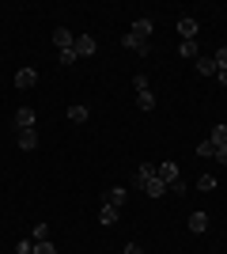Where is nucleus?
<instances>
[{"label": "nucleus", "instance_id": "1", "mask_svg": "<svg viewBox=\"0 0 227 254\" xmlns=\"http://www.w3.org/2000/svg\"><path fill=\"white\" fill-rule=\"evenodd\" d=\"M155 175H159V182H167V186H171L174 179H182L178 163H171V159H167V163H155Z\"/></svg>", "mask_w": 227, "mask_h": 254}, {"label": "nucleus", "instance_id": "17", "mask_svg": "<svg viewBox=\"0 0 227 254\" xmlns=\"http://www.w3.org/2000/svg\"><path fill=\"white\" fill-rule=\"evenodd\" d=\"M136 106H140L144 114H148V110H155V95H151V91H140V95H136Z\"/></svg>", "mask_w": 227, "mask_h": 254}, {"label": "nucleus", "instance_id": "20", "mask_svg": "<svg viewBox=\"0 0 227 254\" xmlns=\"http://www.w3.org/2000/svg\"><path fill=\"white\" fill-rule=\"evenodd\" d=\"M155 179V163H140V171H136V182H148Z\"/></svg>", "mask_w": 227, "mask_h": 254}, {"label": "nucleus", "instance_id": "30", "mask_svg": "<svg viewBox=\"0 0 227 254\" xmlns=\"http://www.w3.org/2000/svg\"><path fill=\"white\" fill-rule=\"evenodd\" d=\"M216 80H220V87H227V72H216Z\"/></svg>", "mask_w": 227, "mask_h": 254}, {"label": "nucleus", "instance_id": "14", "mask_svg": "<svg viewBox=\"0 0 227 254\" xmlns=\"http://www.w3.org/2000/svg\"><path fill=\"white\" fill-rule=\"evenodd\" d=\"M118 220H121V209H114V205L98 209V224H118Z\"/></svg>", "mask_w": 227, "mask_h": 254}, {"label": "nucleus", "instance_id": "5", "mask_svg": "<svg viewBox=\"0 0 227 254\" xmlns=\"http://www.w3.org/2000/svg\"><path fill=\"white\" fill-rule=\"evenodd\" d=\"M53 46H57V53H61V50H72V46H76L72 31H68V27H57V31H53Z\"/></svg>", "mask_w": 227, "mask_h": 254}, {"label": "nucleus", "instance_id": "4", "mask_svg": "<svg viewBox=\"0 0 227 254\" xmlns=\"http://www.w3.org/2000/svg\"><path fill=\"white\" fill-rule=\"evenodd\" d=\"M34 84H38V72H34V68H19V72H15V87H19V91H31Z\"/></svg>", "mask_w": 227, "mask_h": 254}, {"label": "nucleus", "instance_id": "26", "mask_svg": "<svg viewBox=\"0 0 227 254\" xmlns=\"http://www.w3.org/2000/svg\"><path fill=\"white\" fill-rule=\"evenodd\" d=\"M31 254H57V251H53V243H49V239H42V243H34Z\"/></svg>", "mask_w": 227, "mask_h": 254}, {"label": "nucleus", "instance_id": "21", "mask_svg": "<svg viewBox=\"0 0 227 254\" xmlns=\"http://www.w3.org/2000/svg\"><path fill=\"white\" fill-rule=\"evenodd\" d=\"M212 61H216V68H220V72H227V46H220V50L212 53Z\"/></svg>", "mask_w": 227, "mask_h": 254}, {"label": "nucleus", "instance_id": "29", "mask_svg": "<svg viewBox=\"0 0 227 254\" xmlns=\"http://www.w3.org/2000/svg\"><path fill=\"white\" fill-rule=\"evenodd\" d=\"M212 159H216V163H227V148H216V156H212Z\"/></svg>", "mask_w": 227, "mask_h": 254}, {"label": "nucleus", "instance_id": "6", "mask_svg": "<svg viewBox=\"0 0 227 254\" xmlns=\"http://www.w3.org/2000/svg\"><path fill=\"white\" fill-rule=\"evenodd\" d=\"M140 190L148 193V197H167V182H159V175H155V179L140 182Z\"/></svg>", "mask_w": 227, "mask_h": 254}, {"label": "nucleus", "instance_id": "11", "mask_svg": "<svg viewBox=\"0 0 227 254\" xmlns=\"http://www.w3.org/2000/svg\"><path fill=\"white\" fill-rule=\"evenodd\" d=\"M193 68H197L201 76H216V72H220V68H216V61H212L208 53H205V57H197V61H193Z\"/></svg>", "mask_w": 227, "mask_h": 254}, {"label": "nucleus", "instance_id": "3", "mask_svg": "<svg viewBox=\"0 0 227 254\" xmlns=\"http://www.w3.org/2000/svg\"><path fill=\"white\" fill-rule=\"evenodd\" d=\"M178 34H182V42H193L197 38V19L193 15H182V19H178Z\"/></svg>", "mask_w": 227, "mask_h": 254}, {"label": "nucleus", "instance_id": "7", "mask_svg": "<svg viewBox=\"0 0 227 254\" xmlns=\"http://www.w3.org/2000/svg\"><path fill=\"white\" fill-rule=\"evenodd\" d=\"M121 46H125V50H133V53H144V57L151 53V42H140L136 34H125V38H121Z\"/></svg>", "mask_w": 227, "mask_h": 254}, {"label": "nucleus", "instance_id": "13", "mask_svg": "<svg viewBox=\"0 0 227 254\" xmlns=\"http://www.w3.org/2000/svg\"><path fill=\"white\" fill-rule=\"evenodd\" d=\"M189 232H193V235L208 232V216H205V212H193V216H189Z\"/></svg>", "mask_w": 227, "mask_h": 254}, {"label": "nucleus", "instance_id": "28", "mask_svg": "<svg viewBox=\"0 0 227 254\" xmlns=\"http://www.w3.org/2000/svg\"><path fill=\"white\" fill-rule=\"evenodd\" d=\"M125 254H144V251H140V243H125Z\"/></svg>", "mask_w": 227, "mask_h": 254}, {"label": "nucleus", "instance_id": "16", "mask_svg": "<svg viewBox=\"0 0 227 254\" xmlns=\"http://www.w3.org/2000/svg\"><path fill=\"white\" fill-rule=\"evenodd\" d=\"M208 140H212L216 148H227V126H224V122H220V126L212 129V137H208Z\"/></svg>", "mask_w": 227, "mask_h": 254}, {"label": "nucleus", "instance_id": "12", "mask_svg": "<svg viewBox=\"0 0 227 254\" xmlns=\"http://www.w3.org/2000/svg\"><path fill=\"white\" fill-rule=\"evenodd\" d=\"M34 122H38V114H34L31 106H23L19 114H15V126H19V129H34Z\"/></svg>", "mask_w": 227, "mask_h": 254}, {"label": "nucleus", "instance_id": "15", "mask_svg": "<svg viewBox=\"0 0 227 254\" xmlns=\"http://www.w3.org/2000/svg\"><path fill=\"white\" fill-rule=\"evenodd\" d=\"M87 118H91V110H87L84 103H72V106H68V122H87Z\"/></svg>", "mask_w": 227, "mask_h": 254}, {"label": "nucleus", "instance_id": "10", "mask_svg": "<svg viewBox=\"0 0 227 254\" xmlns=\"http://www.w3.org/2000/svg\"><path fill=\"white\" fill-rule=\"evenodd\" d=\"M151 31H155V23H151V19H136V23H133V31H129V34H136L140 42H148V38H151Z\"/></svg>", "mask_w": 227, "mask_h": 254}, {"label": "nucleus", "instance_id": "9", "mask_svg": "<svg viewBox=\"0 0 227 254\" xmlns=\"http://www.w3.org/2000/svg\"><path fill=\"white\" fill-rule=\"evenodd\" d=\"M125 197H129V193L121 190V186H114V190L102 193V205H114V209H121V205H125Z\"/></svg>", "mask_w": 227, "mask_h": 254}, {"label": "nucleus", "instance_id": "27", "mask_svg": "<svg viewBox=\"0 0 227 254\" xmlns=\"http://www.w3.org/2000/svg\"><path fill=\"white\" fill-rule=\"evenodd\" d=\"M57 57H61V64H76V61H80V57H76V50H61Z\"/></svg>", "mask_w": 227, "mask_h": 254}, {"label": "nucleus", "instance_id": "24", "mask_svg": "<svg viewBox=\"0 0 227 254\" xmlns=\"http://www.w3.org/2000/svg\"><path fill=\"white\" fill-rule=\"evenodd\" d=\"M197 190L205 193V190H216V179H212V175H201V179H197Z\"/></svg>", "mask_w": 227, "mask_h": 254}, {"label": "nucleus", "instance_id": "22", "mask_svg": "<svg viewBox=\"0 0 227 254\" xmlns=\"http://www.w3.org/2000/svg\"><path fill=\"white\" fill-rule=\"evenodd\" d=\"M31 239H34V243H42V239H49V224H34Z\"/></svg>", "mask_w": 227, "mask_h": 254}, {"label": "nucleus", "instance_id": "25", "mask_svg": "<svg viewBox=\"0 0 227 254\" xmlns=\"http://www.w3.org/2000/svg\"><path fill=\"white\" fill-rule=\"evenodd\" d=\"M133 87H136V95H140V91H151V87H148V76H144V72L133 76Z\"/></svg>", "mask_w": 227, "mask_h": 254}, {"label": "nucleus", "instance_id": "2", "mask_svg": "<svg viewBox=\"0 0 227 254\" xmlns=\"http://www.w3.org/2000/svg\"><path fill=\"white\" fill-rule=\"evenodd\" d=\"M72 50H76V57H91V53L98 50V42H95V38H91V34H80Z\"/></svg>", "mask_w": 227, "mask_h": 254}, {"label": "nucleus", "instance_id": "23", "mask_svg": "<svg viewBox=\"0 0 227 254\" xmlns=\"http://www.w3.org/2000/svg\"><path fill=\"white\" fill-rule=\"evenodd\" d=\"M185 190H189V186H185V179H174L171 186H167V193H174V197H182Z\"/></svg>", "mask_w": 227, "mask_h": 254}, {"label": "nucleus", "instance_id": "19", "mask_svg": "<svg viewBox=\"0 0 227 254\" xmlns=\"http://www.w3.org/2000/svg\"><path fill=\"white\" fill-rule=\"evenodd\" d=\"M197 156H201V159H212V156H216V144H212V140H201V144H197Z\"/></svg>", "mask_w": 227, "mask_h": 254}, {"label": "nucleus", "instance_id": "18", "mask_svg": "<svg viewBox=\"0 0 227 254\" xmlns=\"http://www.w3.org/2000/svg\"><path fill=\"white\" fill-rule=\"evenodd\" d=\"M178 53H182L185 61H197V57H201V53H197V42H182V46H178Z\"/></svg>", "mask_w": 227, "mask_h": 254}, {"label": "nucleus", "instance_id": "8", "mask_svg": "<svg viewBox=\"0 0 227 254\" xmlns=\"http://www.w3.org/2000/svg\"><path fill=\"white\" fill-rule=\"evenodd\" d=\"M19 148L23 152H34V148H38V129H19Z\"/></svg>", "mask_w": 227, "mask_h": 254}]
</instances>
